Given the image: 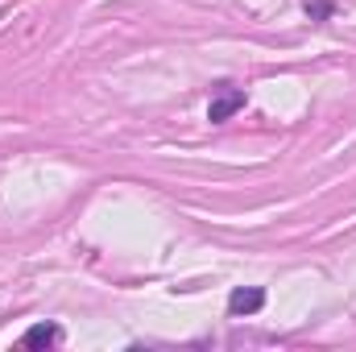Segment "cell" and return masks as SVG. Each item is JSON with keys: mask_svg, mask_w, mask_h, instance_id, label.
I'll use <instances>...</instances> for the list:
<instances>
[{"mask_svg": "<svg viewBox=\"0 0 356 352\" xmlns=\"http://www.w3.org/2000/svg\"><path fill=\"white\" fill-rule=\"evenodd\" d=\"M266 307V290H257V286H241V290H232L228 294V315H257Z\"/></svg>", "mask_w": 356, "mask_h": 352, "instance_id": "cell-2", "label": "cell"}, {"mask_svg": "<svg viewBox=\"0 0 356 352\" xmlns=\"http://www.w3.org/2000/svg\"><path fill=\"white\" fill-rule=\"evenodd\" d=\"M302 8H307V17H315V21H327V17L336 13L332 0H302Z\"/></svg>", "mask_w": 356, "mask_h": 352, "instance_id": "cell-4", "label": "cell"}, {"mask_svg": "<svg viewBox=\"0 0 356 352\" xmlns=\"http://www.w3.org/2000/svg\"><path fill=\"white\" fill-rule=\"evenodd\" d=\"M54 344H63V328L58 323H33L21 336V349H54Z\"/></svg>", "mask_w": 356, "mask_h": 352, "instance_id": "cell-3", "label": "cell"}, {"mask_svg": "<svg viewBox=\"0 0 356 352\" xmlns=\"http://www.w3.org/2000/svg\"><path fill=\"white\" fill-rule=\"evenodd\" d=\"M245 108V91L241 88H232V83H220V95L211 99V108H207V120L211 125H224L232 112H241Z\"/></svg>", "mask_w": 356, "mask_h": 352, "instance_id": "cell-1", "label": "cell"}]
</instances>
